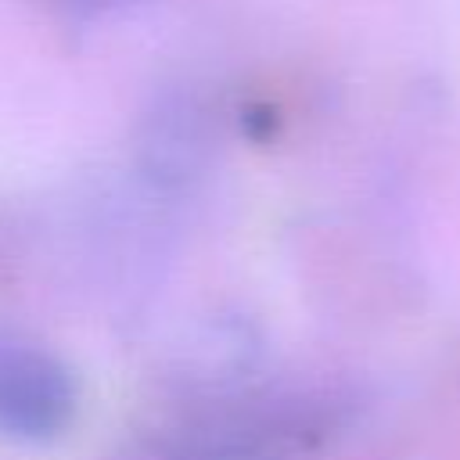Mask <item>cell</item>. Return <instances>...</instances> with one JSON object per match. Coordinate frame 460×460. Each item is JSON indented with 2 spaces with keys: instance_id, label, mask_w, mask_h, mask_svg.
Instances as JSON below:
<instances>
[{
  "instance_id": "1",
  "label": "cell",
  "mask_w": 460,
  "mask_h": 460,
  "mask_svg": "<svg viewBox=\"0 0 460 460\" xmlns=\"http://www.w3.org/2000/svg\"><path fill=\"white\" fill-rule=\"evenodd\" d=\"M75 410V388L58 356L36 345H0V431L11 438H54Z\"/></svg>"
},
{
  "instance_id": "2",
  "label": "cell",
  "mask_w": 460,
  "mask_h": 460,
  "mask_svg": "<svg viewBox=\"0 0 460 460\" xmlns=\"http://www.w3.org/2000/svg\"><path fill=\"white\" fill-rule=\"evenodd\" d=\"M65 11H75V14H101V11H119V7H133V4H144V0H58Z\"/></svg>"
}]
</instances>
